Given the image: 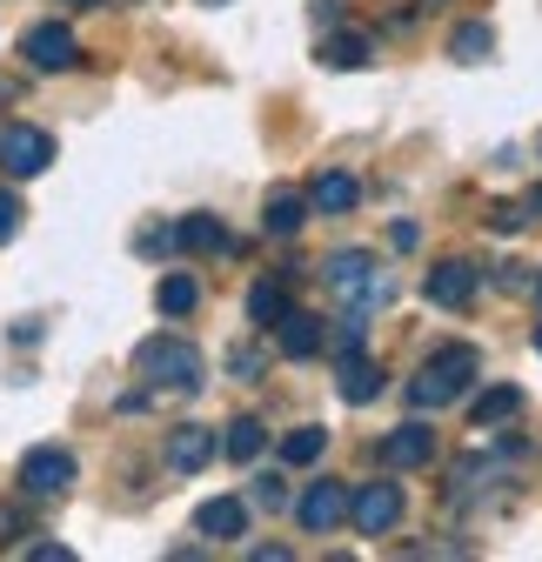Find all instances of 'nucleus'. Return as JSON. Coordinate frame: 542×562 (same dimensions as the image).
Masks as SVG:
<instances>
[{
	"mask_svg": "<svg viewBox=\"0 0 542 562\" xmlns=\"http://www.w3.org/2000/svg\"><path fill=\"white\" fill-rule=\"evenodd\" d=\"M476 369H483V356L468 341L436 348V356L416 369V382H409V408H449V402H462L468 382H476Z\"/></svg>",
	"mask_w": 542,
	"mask_h": 562,
	"instance_id": "1",
	"label": "nucleus"
},
{
	"mask_svg": "<svg viewBox=\"0 0 542 562\" xmlns=\"http://www.w3.org/2000/svg\"><path fill=\"white\" fill-rule=\"evenodd\" d=\"M134 375L161 395H194L201 389V348H188L181 335H148L134 348Z\"/></svg>",
	"mask_w": 542,
	"mask_h": 562,
	"instance_id": "2",
	"label": "nucleus"
},
{
	"mask_svg": "<svg viewBox=\"0 0 542 562\" xmlns=\"http://www.w3.org/2000/svg\"><path fill=\"white\" fill-rule=\"evenodd\" d=\"M328 289H335V302H342V308H382L395 289H388V274H382V261L375 255H362V248H342V255H335L328 261Z\"/></svg>",
	"mask_w": 542,
	"mask_h": 562,
	"instance_id": "3",
	"label": "nucleus"
},
{
	"mask_svg": "<svg viewBox=\"0 0 542 562\" xmlns=\"http://www.w3.org/2000/svg\"><path fill=\"white\" fill-rule=\"evenodd\" d=\"M349 522L362 536H388L402 522V482H362L355 496H349Z\"/></svg>",
	"mask_w": 542,
	"mask_h": 562,
	"instance_id": "4",
	"label": "nucleus"
},
{
	"mask_svg": "<svg viewBox=\"0 0 542 562\" xmlns=\"http://www.w3.org/2000/svg\"><path fill=\"white\" fill-rule=\"evenodd\" d=\"M47 161H54V134H41V127H8L0 134V168H8L14 181L47 175Z\"/></svg>",
	"mask_w": 542,
	"mask_h": 562,
	"instance_id": "5",
	"label": "nucleus"
},
{
	"mask_svg": "<svg viewBox=\"0 0 542 562\" xmlns=\"http://www.w3.org/2000/svg\"><path fill=\"white\" fill-rule=\"evenodd\" d=\"M21 488H27V496H60V488H75V456L54 449V442L27 449L21 456Z\"/></svg>",
	"mask_w": 542,
	"mask_h": 562,
	"instance_id": "6",
	"label": "nucleus"
},
{
	"mask_svg": "<svg viewBox=\"0 0 542 562\" xmlns=\"http://www.w3.org/2000/svg\"><path fill=\"white\" fill-rule=\"evenodd\" d=\"M21 54H27V67L34 75H60V67H75V27H60V21H41V27H27V41H21Z\"/></svg>",
	"mask_w": 542,
	"mask_h": 562,
	"instance_id": "7",
	"label": "nucleus"
},
{
	"mask_svg": "<svg viewBox=\"0 0 542 562\" xmlns=\"http://www.w3.org/2000/svg\"><path fill=\"white\" fill-rule=\"evenodd\" d=\"M476 289H483L476 261H436L429 281H422V295H429L436 308H468V302H476Z\"/></svg>",
	"mask_w": 542,
	"mask_h": 562,
	"instance_id": "8",
	"label": "nucleus"
},
{
	"mask_svg": "<svg viewBox=\"0 0 542 562\" xmlns=\"http://www.w3.org/2000/svg\"><path fill=\"white\" fill-rule=\"evenodd\" d=\"M342 516H349V488H342V482H308V496L295 503V522H302L308 536H328Z\"/></svg>",
	"mask_w": 542,
	"mask_h": 562,
	"instance_id": "9",
	"label": "nucleus"
},
{
	"mask_svg": "<svg viewBox=\"0 0 542 562\" xmlns=\"http://www.w3.org/2000/svg\"><path fill=\"white\" fill-rule=\"evenodd\" d=\"M382 462L402 475V469H422V462H436V429L429 422H402V429L382 442Z\"/></svg>",
	"mask_w": 542,
	"mask_h": 562,
	"instance_id": "10",
	"label": "nucleus"
},
{
	"mask_svg": "<svg viewBox=\"0 0 542 562\" xmlns=\"http://www.w3.org/2000/svg\"><path fill=\"white\" fill-rule=\"evenodd\" d=\"M308 207H315V215H355V207H362V181L342 175V168H328V175H315Z\"/></svg>",
	"mask_w": 542,
	"mask_h": 562,
	"instance_id": "11",
	"label": "nucleus"
},
{
	"mask_svg": "<svg viewBox=\"0 0 542 562\" xmlns=\"http://www.w3.org/2000/svg\"><path fill=\"white\" fill-rule=\"evenodd\" d=\"M168 235H174V248H181V255H228V248H235V235H228L215 215H181Z\"/></svg>",
	"mask_w": 542,
	"mask_h": 562,
	"instance_id": "12",
	"label": "nucleus"
},
{
	"mask_svg": "<svg viewBox=\"0 0 542 562\" xmlns=\"http://www.w3.org/2000/svg\"><path fill=\"white\" fill-rule=\"evenodd\" d=\"M241 529H248V503L241 496H215V503L194 509V536H208V542H235Z\"/></svg>",
	"mask_w": 542,
	"mask_h": 562,
	"instance_id": "13",
	"label": "nucleus"
},
{
	"mask_svg": "<svg viewBox=\"0 0 542 562\" xmlns=\"http://www.w3.org/2000/svg\"><path fill=\"white\" fill-rule=\"evenodd\" d=\"M335 395H342L349 408L375 402V395H382V369H375L369 356H342V362H335Z\"/></svg>",
	"mask_w": 542,
	"mask_h": 562,
	"instance_id": "14",
	"label": "nucleus"
},
{
	"mask_svg": "<svg viewBox=\"0 0 542 562\" xmlns=\"http://www.w3.org/2000/svg\"><path fill=\"white\" fill-rule=\"evenodd\" d=\"M208 462H215V436H208V429H194V422H188V429H174V436H168V469L201 475Z\"/></svg>",
	"mask_w": 542,
	"mask_h": 562,
	"instance_id": "15",
	"label": "nucleus"
},
{
	"mask_svg": "<svg viewBox=\"0 0 542 562\" xmlns=\"http://www.w3.org/2000/svg\"><path fill=\"white\" fill-rule=\"evenodd\" d=\"M275 341H282V356H295V362H308V356H321V322L315 315H302V308H289L282 322H275Z\"/></svg>",
	"mask_w": 542,
	"mask_h": 562,
	"instance_id": "16",
	"label": "nucleus"
},
{
	"mask_svg": "<svg viewBox=\"0 0 542 562\" xmlns=\"http://www.w3.org/2000/svg\"><path fill=\"white\" fill-rule=\"evenodd\" d=\"M308 222V194H295V188H275V194H268V207H261V235H295Z\"/></svg>",
	"mask_w": 542,
	"mask_h": 562,
	"instance_id": "17",
	"label": "nucleus"
},
{
	"mask_svg": "<svg viewBox=\"0 0 542 562\" xmlns=\"http://www.w3.org/2000/svg\"><path fill=\"white\" fill-rule=\"evenodd\" d=\"M375 60V41L369 34H328L321 41V67H342V75H355V67Z\"/></svg>",
	"mask_w": 542,
	"mask_h": 562,
	"instance_id": "18",
	"label": "nucleus"
},
{
	"mask_svg": "<svg viewBox=\"0 0 542 562\" xmlns=\"http://www.w3.org/2000/svg\"><path fill=\"white\" fill-rule=\"evenodd\" d=\"M155 308H161L168 322L194 315V308H201V281H194V274H161V289H155Z\"/></svg>",
	"mask_w": 542,
	"mask_h": 562,
	"instance_id": "19",
	"label": "nucleus"
},
{
	"mask_svg": "<svg viewBox=\"0 0 542 562\" xmlns=\"http://www.w3.org/2000/svg\"><path fill=\"white\" fill-rule=\"evenodd\" d=\"M282 315H289V289H282V281H255V289H248V322L275 328Z\"/></svg>",
	"mask_w": 542,
	"mask_h": 562,
	"instance_id": "20",
	"label": "nucleus"
},
{
	"mask_svg": "<svg viewBox=\"0 0 542 562\" xmlns=\"http://www.w3.org/2000/svg\"><path fill=\"white\" fill-rule=\"evenodd\" d=\"M516 408H522V389H509V382H503V389H483V395H476L468 422H476V429H496V422H509Z\"/></svg>",
	"mask_w": 542,
	"mask_h": 562,
	"instance_id": "21",
	"label": "nucleus"
},
{
	"mask_svg": "<svg viewBox=\"0 0 542 562\" xmlns=\"http://www.w3.org/2000/svg\"><path fill=\"white\" fill-rule=\"evenodd\" d=\"M321 449H328V429H315V422H308V429H289V436H282V462H289V469L321 462Z\"/></svg>",
	"mask_w": 542,
	"mask_h": 562,
	"instance_id": "22",
	"label": "nucleus"
},
{
	"mask_svg": "<svg viewBox=\"0 0 542 562\" xmlns=\"http://www.w3.org/2000/svg\"><path fill=\"white\" fill-rule=\"evenodd\" d=\"M222 449H228V462H255V456L268 449V429H261L255 415H241L235 429H228V442H222Z\"/></svg>",
	"mask_w": 542,
	"mask_h": 562,
	"instance_id": "23",
	"label": "nucleus"
},
{
	"mask_svg": "<svg viewBox=\"0 0 542 562\" xmlns=\"http://www.w3.org/2000/svg\"><path fill=\"white\" fill-rule=\"evenodd\" d=\"M489 47H496V34H489L483 21H468V27L449 34V54H455V60H489Z\"/></svg>",
	"mask_w": 542,
	"mask_h": 562,
	"instance_id": "24",
	"label": "nucleus"
},
{
	"mask_svg": "<svg viewBox=\"0 0 542 562\" xmlns=\"http://www.w3.org/2000/svg\"><path fill=\"white\" fill-rule=\"evenodd\" d=\"M261 369H268L261 348H248V341H241V348H228V375H235V382H261Z\"/></svg>",
	"mask_w": 542,
	"mask_h": 562,
	"instance_id": "25",
	"label": "nucleus"
},
{
	"mask_svg": "<svg viewBox=\"0 0 542 562\" xmlns=\"http://www.w3.org/2000/svg\"><path fill=\"white\" fill-rule=\"evenodd\" d=\"M14 235H21V201H14V194H0V248H8Z\"/></svg>",
	"mask_w": 542,
	"mask_h": 562,
	"instance_id": "26",
	"label": "nucleus"
},
{
	"mask_svg": "<svg viewBox=\"0 0 542 562\" xmlns=\"http://www.w3.org/2000/svg\"><path fill=\"white\" fill-rule=\"evenodd\" d=\"M335 356H362V322H355V315L335 328Z\"/></svg>",
	"mask_w": 542,
	"mask_h": 562,
	"instance_id": "27",
	"label": "nucleus"
},
{
	"mask_svg": "<svg viewBox=\"0 0 542 562\" xmlns=\"http://www.w3.org/2000/svg\"><path fill=\"white\" fill-rule=\"evenodd\" d=\"M489 228H496V235H516V228H522V207H489Z\"/></svg>",
	"mask_w": 542,
	"mask_h": 562,
	"instance_id": "28",
	"label": "nucleus"
},
{
	"mask_svg": "<svg viewBox=\"0 0 542 562\" xmlns=\"http://www.w3.org/2000/svg\"><path fill=\"white\" fill-rule=\"evenodd\" d=\"M255 503H261V509H282V482L261 475V482H255Z\"/></svg>",
	"mask_w": 542,
	"mask_h": 562,
	"instance_id": "29",
	"label": "nucleus"
},
{
	"mask_svg": "<svg viewBox=\"0 0 542 562\" xmlns=\"http://www.w3.org/2000/svg\"><path fill=\"white\" fill-rule=\"evenodd\" d=\"M416 241H422L416 222H395V228H388V248H416Z\"/></svg>",
	"mask_w": 542,
	"mask_h": 562,
	"instance_id": "30",
	"label": "nucleus"
},
{
	"mask_svg": "<svg viewBox=\"0 0 542 562\" xmlns=\"http://www.w3.org/2000/svg\"><path fill=\"white\" fill-rule=\"evenodd\" d=\"M529 207H535V215H542V181H535V188H529Z\"/></svg>",
	"mask_w": 542,
	"mask_h": 562,
	"instance_id": "31",
	"label": "nucleus"
},
{
	"mask_svg": "<svg viewBox=\"0 0 542 562\" xmlns=\"http://www.w3.org/2000/svg\"><path fill=\"white\" fill-rule=\"evenodd\" d=\"M535 356H542V322H535Z\"/></svg>",
	"mask_w": 542,
	"mask_h": 562,
	"instance_id": "32",
	"label": "nucleus"
},
{
	"mask_svg": "<svg viewBox=\"0 0 542 562\" xmlns=\"http://www.w3.org/2000/svg\"><path fill=\"white\" fill-rule=\"evenodd\" d=\"M201 8H228V0H201Z\"/></svg>",
	"mask_w": 542,
	"mask_h": 562,
	"instance_id": "33",
	"label": "nucleus"
},
{
	"mask_svg": "<svg viewBox=\"0 0 542 562\" xmlns=\"http://www.w3.org/2000/svg\"><path fill=\"white\" fill-rule=\"evenodd\" d=\"M75 8H101V0H75Z\"/></svg>",
	"mask_w": 542,
	"mask_h": 562,
	"instance_id": "34",
	"label": "nucleus"
},
{
	"mask_svg": "<svg viewBox=\"0 0 542 562\" xmlns=\"http://www.w3.org/2000/svg\"><path fill=\"white\" fill-rule=\"evenodd\" d=\"M0 94H8V88H0Z\"/></svg>",
	"mask_w": 542,
	"mask_h": 562,
	"instance_id": "35",
	"label": "nucleus"
}]
</instances>
